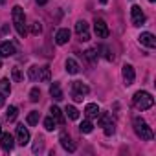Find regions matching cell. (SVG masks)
Segmentation results:
<instances>
[{
  "instance_id": "83f0119b",
  "label": "cell",
  "mask_w": 156,
  "mask_h": 156,
  "mask_svg": "<svg viewBox=\"0 0 156 156\" xmlns=\"http://www.w3.org/2000/svg\"><path fill=\"white\" fill-rule=\"evenodd\" d=\"M28 77L31 81H35V79H39V68L37 66H31L30 70H28Z\"/></svg>"
},
{
  "instance_id": "ba28073f",
  "label": "cell",
  "mask_w": 156,
  "mask_h": 156,
  "mask_svg": "<svg viewBox=\"0 0 156 156\" xmlns=\"http://www.w3.org/2000/svg\"><path fill=\"white\" fill-rule=\"evenodd\" d=\"M75 33L81 37V41H88L90 39V31H88V24L85 20H79L75 24Z\"/></svg>"
},
{
  "instance_id": "7c38bea8",
  "label": "cell",
  "mask_w": 156,
  "mask_h": 156,
  "mask_svg": "<svg viewBox=\"0 0 156 156\" xmlns=\"http://www.w3.org/2000/svg\"><path fill=\"white\" fill-rule=\"evenodd\" d=\"M59 141H61V145H62V149H64V151H68V152H73V151L77 149V147H75V143L72 141V138H70V136H68L66 132H62V134H61V138H59Z\"/></svg>"
},
{
  "instance_id": "836d02e7",
  "label": "cell",
  "mask_w": 156,
  "mask_h": 156,
  "mask_svg": "<svg viewBox=\"0 0 156 156\" xmlns=\"http://www.w3.org/2000/svg\"><path fill=\"white\" fill-rule=\"evenodd\" d=\"M4 103H6V99H4V94L0 92V107H4Z\"/></svg>"
},
{
  "instance_id": "f1b7e54d",
  "label": "cell",
  "mask_w": 156,
  "mask_h": 156,
  "mask_svg": "<svg viewBox=\"0 0 156 156\" xmlns=\"http://www.w3.org/2000/svg\"><path fill=\"white\" fill-rule=\"evenodd\" d=\"M30 99H31L33 103H37V101L41 99V90H39V88H31V92H30Z\"/></svg>"
},
{
  "instance_id": "9c48e42d",
  "label": "cell",
  "mask_w": 156,
  "mask_h": 156,
  "mask_svg": "<svg viewBox=\"0 0 156 156\" xmlns=\"http://www.w3.org/2000/svg\"><path fill=\"white\" fill-rule=\"evenodd\" d=\"M0 147H2L4 151H11V149L15 147V138H13L9 132L0 134Z\"/></svg>"
},
{
  "instance_id": "4fadbf2b",
  "label": "cell",
  "mask_w": 156,
  "mask_h": 156,
  "mask_svg": "<svg viewBox=\"0 0 156 156\" xmlns=\"http://www.w3.org/2000/svg\"><path fill=\"white\" fill-rule=\"evenodd\" d=\"M11 55H15V44L13 42L0 44V57H11Z\"/></svg>"
},
{
  "instance_id": "f546056e",
  "label": "cell",
  "mask_w": 156,
  "mask_h": 156,
  "mask_svg": "<svg viewBox=\"0 0 156 156\" xmlns=\"http://www.w3.org/2000/svg\"><path fill=\"white\" fill-rule=\"evenodd\" d=\"M114 130H116V129H114V121H110L108 125H105V134H107V136H112Z\"/></svg>"
},
{
  "instance_id": "4dcf8cb0",
  "label": "cell",
  "mask_w": 156,
  "mask_h": 156,
  "mask_svg": "<svg viewBox=\"0 0 156 156\" xmlns=\"http://www.w3.org/2000/svg\"><path fill=\"white\" fill-rule=\"evenodd\" d=\"M41 31H42V26H41L39 22H35V24L31 26V33H33V35H39Z\"/></svg>"
},
{
  "instance_id": "3957f363",
  "label": "cell",
  "mask_w": 156,
  "mask_h": 156,
  "mask_svg": "<svg viewBox=\"0 0 156 156\" xmlns=\"http://www.w3.org/2000/svg\"><path fill=\"white\" fill-rule=\"evenodd\" d=\"M132 125H134V130H136V134L141 138V140H147V141H151L152 138H154V134H152V130H151V127L140 118V116H136L134 118V121H132Z\"/></svg>"
},
{
  "instance_id": "2e32d148",
  "label": "cell",
  "mask_w": 156,
  "mask_h": 156,
  "mask_svg": "<svg viewBox=\"0 0 156 156\" xmlns=\"http://www.w3.org/2000/svg\"><path fill=\"white\" fill-rule=\"evenodd\" d=\"M50 96L55 99V101H61L62 99V90H61V85L59 83H53L50 87Z\"/></svg>"
},
{
  "instance_id": "52a82bcc",
  "label": "cell",
  "mask_w": 156,
  "mask_h": 156,
  "mask_svg": "<svg viewBox=\"0 0 156 156\" xmlns=\"http://www.w3.org/2000/svg\"><path fill=\"white\" fill-rule=\"evenodd\" d=\"M121 73H123V81H125V85H127V87L134 83V79H136V72H134L132 64H123Z\"/></svg>"
},
{
  "instance_id": "d6986e66",
  "label": "cell",
  "mask_w": 156,
  "mask_h": 156,
  "mask_svg": "<svg viewBox=\"0 0 156 156\" xmlns=\"http://www.w3.org/2000/svg\"><path fill=\"white\" fill-rule=\"evenodd\" d=\"M50 112H51V118L55 119V123H57V125H62V123H64V118H62V112H61V108H59V107H51V108H50Z\"/></svg>"
},
{
  "instance_id": "cb8c5ba5",
  "label": "cell",
  "mask_w": 156,
  "mask_h": 156,
  "mask_svg": "<svg viewBox=\"0 0 156 156\" xmlns=\"http://www.w3.org/2000/svg\"><path fill=\"white\" fill-rule=\"evenodd\" d=\"M17 116H19L17 107H9V108H8V112H6V119H8V121H15V119H17Z\"/></svg>"
},
{
  "instance_id": "9a60e30c",
  "label": "cell",
  "mask_w": 156,
  "mask_h": 156,
  "mask_svg": "<svg viewBox=\"0 0 156 156\" xmlns=\"http://www.w3.org/2000/svg\"><path fill=\"white\" fill-rule=\"evenodd\" d=\"M85 114H87V118H88V119L98 118V116H99V107H98L96 103H88V105L85 107Z\"/></svg>"
},
{
  "instance_id": "1f68e13d",
  "label": "cell",
  "mask_w": 156,
  "mask_h": 156,
  "mask_svg": "<svg viewBox=\"0 0 156 156\" xmlns=\"http://www.w3.org/2000/svg\"><path fill=\"white\" fill-rule=\"evenodd\" d=\"M13 79L15 81H22V73H20L19 68H13Z\"/></svg>"
},
{
  "instance_id": "74e56055",
  "label": "cell",
  "mask_w": 156,
  "mask_h": 156,
  "mask_svg": "<svg viewBox=\"0 0 156 156\" xmlns=\"http://www.w3.org/2000/svg\"><path fill=\"white\" fill-rule=\"evenodd\" d=\"M0 134H2V127H0Z\"/></svg>"
},
{
  "instance_id": "7402d4cb",
  "label": "cell",
  "mask_w": 156,
  "mask_h": 156,
  "mask_svg": "<svg viewBox=\"0 0 156 156\" xmlns=\"http://www.w3.org/2000/svg\"><path fill=\"white\" fill-rule=\"evenodd\" d=\"M79 130H81V132H85V134L92 132V130H94V125H92V121H90V119H85V121L79 125Z\"/></svg>"
},
{
  "instance_id": "d590c367",
  "label": "cell",
  "mask_w": 156,
  "mask_h": 156,
  "mask_svg": "<svg viewBox=\"0 0 156 156\" xmlns=\"http://www.w3.org/2000/svg\"><path fill=\"white\" fill-rule=\"evenodd\" d=\"M99 2H101V4H107V2H108V0H99Z\"/></svg>"
},
{
  "instance_id": "e0dca14e",
  "label": "cell",
  "mask_w": 156,
  "mask_h": 156,
  "mask_svg": "<svg viewBox=\"0 0 156 156\" xmlns=\"http://www.w3.org/2000/svg\"><path fill=\"white\" fill-rule=\"evenodd\" d=\"M50 77H51V73H50V66H42V68H39V81H41V83H50Z\"/></svg>"
},
{
  "instance_id": "d4e9b609",
  "label": "cell",
  "mask_w": 156,
  "mask_h": 156,
  "mask_svg": "<svg viewBox=\"0 0 156 156\" xmlns=\"http://www.w3.org/2000/svg\"><path fill=\"white\" fill-rule=\"evenodd\" d=\"M98 118H99V125H101V127H105V125H108V123L112 121V116H110V114H107V112H103V114L99 112V116H98Z\"/></svg>"
},
{
  "instance_id": "6da1fadb",
  "label": "cell",
  "mask_w": 156,
  "mask_h": 156,
  "mask_svg": "<svg viewBox=\"0 0 156 156\" xmlns=\"http://www.w3.org/2000/svg\"><path fill=\"white\" fill-rule=\"evenodd\" d=\"M11 17H13V24H15V30L20 37H26L28 30H26V15H24V9L20 6H15L13 11H11Z\"/></svg>"
},
{
  "instance_id": "ffe728a7",
  "label": "cell",
  "mask_w": 156,
  "mask_h": 156,
  "mask_svg": "<svg viewBox=\"0 0 156 156\" xmlns=\"http://www.w3.org/2000/svg\"><path fill=\"white\" fill-rule=\"evenodd\" d=\"M39 119H41V112H39V110H31V112L28 114V118H26L28 125H37Z\"/></svg>"
},
{
  "instance_id": "277c9868",
  "label": "cell",
  "mask_w": 156,
  "mask_h": 156,
  "mask_svg": "<svg viewBox=\"0 0 156 156\" xmlns=\"http://www.w3.org/2000/svg\"><path fill=\"white\" fill-rule=\"evenodd\" d=\"M90 92V88L85 85V83H81V81H73L72 83V98H73V101H83V96H87Z\"/></svg>"
},
{
  "instance_id": "484cf974",
  "label": "cell",
  "mask_w": 156,
  "mask_h": 156,
  "mask_svg": "<svg viewBox=\"0 0 156 156\" xmlns=\"http://www.w3.org/2000/svg\"><path fill=\"white\" fill-rule=\"evenodd\" d=\"M85 57L88 59V62L94 64V62L98 61V51H96V50H87V51H85Z\"/></svg>"
},
{
  "instance_id": "44dd1931",
  "label": "cell",
  "mask_w": 156,
  "mask_h": 156,
  "mask_svg": "<svg viewBox=\"0 0 156 156\" xmlns=\"http://www.w3.org/2000/svg\"><path fill=\"white\" fill-rule=\"evenodd\" d=\"M64 112H66V116H68L70 119H79V110H77L75 107H72V105H68Z\"/></svg>"
},
{
  "instance_id": "7a4b0ae2",
  "label": "cell",
  "mask_w": 156,
  "mask_h": 156,
  "mask_svg": "<svg viewBox=\"0 0 156 156\" xmlns=\"http://www.w3.org/2000/svg\"><path fill=\"white\" fill-rule=\"evenodd\" d=\"M132 103H134V107H136L138 110H149V108L154 105V98H152L149 92L140 90V92H136V94H134Z\"/></svg>"
},
{
  "instance_id": "ac0fdd59",
  "label": "cell",
  "mask_w": 156,
  "mask_h": 156,
  "mask_svg": "<svg viewBox=\"0 0 156 156\" xmlns=\"http://www.w3.org/2000/svg\"><path fill=\"white\" fill-rule=\"evenodd\" d=\"M64 66H66V72L72 73V75H75L77 72H79V64H77V61H73V59H66Z\"/></svg>"
},
{
  "instance_id": "603a6c76",
  "label": "cell",
  "mask_w": 156,
  "mask_h": 156,
  "mask_svg": "<svg viewBox=\"0 0 156 156\" xmlns=\"http://www.w3.org/2000/svg\"><path fill=\"white\" fill-rule=\"evenodd\" d=\"M0 92L4 96L11 92V85H9V79H0Z\"/></svg>"
},
{
  "instance_id": "8d00e7d4",
  "label": "cell",
  "mask_w": 156,
  "mask_h": 156,
  "mask_svg": "<svg viewBox=\"0 0 156 156\" xmlns=\"http://www.w3.org/2000/svg\"><path fill=\"white\" fill-rule=\"evenodd\" d=\"M0 4H6V0H0Z\"/></svg>"
},
{
  "instance_id": "d6a6232c",
  "label": "cell",
  "mask_w": 156,
  "mask_h": 156,
  "mask_svg": "<svg viewBox=\"0 0 156 156\" xmlns=\"http://www.w3.org/2000/svg\"><path fill=\"white\" fill-rule=\"evenodd\" d=\"M103 51H105V59H107V61H114V53H112L108 48H103Z\"/></svg>"
},
{
  "instance_id": "5bb4252c",
  "label": "cell",
  "mask_w": 156,
  "mask_h": 156,
  "mask_svg": "<svg viewBox=\"0 0 156 156\" xmlns=\"http://www.w3.org/2000/svg\"><path fill=\"white\" fill-rule=\"evenodd\" d=\"M70 41V30H66V28H62V30H59L57 33H55V42L59 44V46H62V44H66Z\"/></svg>"
},
{
  "instance_id": "f35d334b",
  "label": "cell",
  "mask_w": 156,
  "mask_h": 156,
  "mask_svg": "<svg viewBox=\"0 0 156 156\" xmlns=\"http://www.w3.org/2000/svg\"><path fill=\"white\" fill-rule=\"evenodd\" d=\"M0 66H2V59H0Z\"/></svg>"
},
{
  "instance_id": "e575fe53",
  "label": "cell",
  "mask_w": 156,
  "mask_h": 156,
  "mask_svg": "<svg viewBox=\"0 0 156 156\" xmlns=\"http://www.w3.org/2000/svg\"><path fill=\"white\" fill-rule=\"evenodd\" d=\"M37 4L39 6H44V4H48V0H37Z\"/></svg>"
},
{
  "instance_id": "8992f818",
  "label": "cell",
  "mask_w": 156,
  "mask_h": 156,
  "mask_svg": "<svg viewBox=\"0 0 156 156\" xmlns=\"http://www.w3.org/2000/svg\"><path fill=\"white\" fill-rule=\"evenodd\" d=\"M130 20H132L134 26H141L145 22V13L141 11L140 6H132L130 8Z\"/></svg>"
},
{
  "instance_id": "30bf717a",
  "label": "cell",
  "mask_w": 156,
  "mask_h": 156,
  "mask_svg": "<svg viewBox=\"0 0 156 156\" xmlns=\"http://www.w3.org/2000/svg\"><path fill=\"white\" fill-rule=\"evenodd\" d=\"M17 143H20V145H28L30 143V130L24 125L17 127Z\"/></svg>"
},
{
  "instance_id": "8fae6325",
  "label": "cell",
  "mask_w": 156,
  "mask_h": 156,
  "mask_svg": "<svg viewBox=\"0 0 156 156\" xmlns=\"http://www.w3.org/2000/svg\"><path fill=\"white\" fill-rule=\"evenodd\" d=\"M138 39H140V44H143L145 48H154V46H156V37H154L152 33H149V31L141 33Z\"/></svg>"
},
{
  "instance_id": "5b68a950",
  "label": "cell",
  "mask_w": 156,
  "mask_h": 156,
  "mask_svg": "<svg viewBox=\"0 0 156 156\" xmlns=\"http://www.w3.org/2000/svg\"><path fill=\"white\" fill-rule=\"evenodd\" d=\"M94 31H96V35H98V39H107L108 37V26H107V22L103 20V19H96L94 20Z\"/></svg>"
},
{
  "instance_id": "ab89813d",
  "label": "cell",
  "mask_w": 156,
  "mask_h": 156,
  "mask_svg": "<svg viewBox=\"0 0 156 156\" xmlns=\"http://www.w3.org/2000/svg\"><path fill=\"white\" fill-rule=\"evenodd\" d=\"M149 2H154V0H149Z\"/></svg>"
},
{
  "instance_id": "4316f807",
  "label": "cell",
  "mask_w": 156,
  "mask_h": 156,
  "mask_svg": "<svg viewBox=\"0 0 156 156\" xmlns=\"http://www.w3.org/2000/svg\"><path fill=\"white\" fill-rule=\"evenodd\" d=\"M55 125H57V123H55V119H53L51 116L44 119V129H46V130H53V129H55Z\"/></svg>"
}]
</instances>
